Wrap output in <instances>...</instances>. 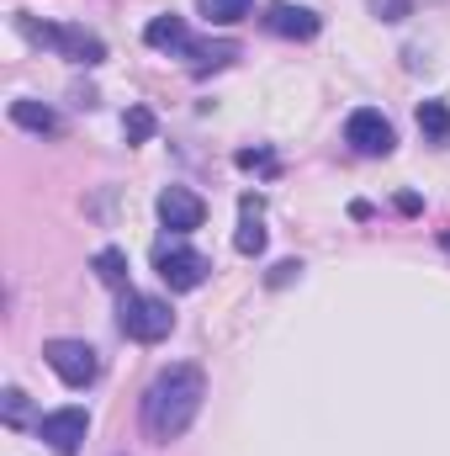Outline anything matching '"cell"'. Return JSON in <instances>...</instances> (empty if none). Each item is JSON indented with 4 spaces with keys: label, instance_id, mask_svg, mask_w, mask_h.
I'll use <instances>...</instances> for the list:
<instances>
[{
    "label": "cell",
    "instance_id": "6da1fadb",
    "mask_svg": "<svg viewBox=\"0 0 450 456\" xmlns=\"http://www.w3.org/2000/svg\"><path fill=\"white\" fill-rule=\"evenodd\" d=\"M202 398H207V377L197 366H165L143 387V430H149V441H159V446L181 441L197 425Z\"/></svg>",
    "mask_w": 450,
    "mask_h": 456
},
{
    "label": "cell",
    "instance_id": "7a4b0ae2",
    "mask_svg": "<svg viewBox=\"0 0 450 456\" xmlns=\"http://www.w3.org/2000/svg\"><path fill=\"white\" fill-rule=\"evenodd\" d=\"M117 324H122L127 340L159 345L170 330H175V314H170V303H159V297H149V292H122V303H117Z\"/></svg>",
    "mask_w": 450,
    "mask_h": 456
},
{
    "label": "cell",
    "instance_id": "3957f363",
    "mask_svg": "<svg viewBox=\"0 0 450 456\" xmlns=\"http://www.w3.org/2000/svg\"><path fill=\"white\" fill-rule=\"evenodd\" d=\"M154 271H159V281H165L170 292H197V287L207 281L213 260L197 255V249H186V244H159V249H154Z\"/></svg>",
    "mask_w": 450,
    "mask_h": 456
},
{
    "label": "cell",
    "instance_id": "277c9868",
    "mask_svg": "<svg viewBox=\"0 0 450 456\" xmlns=\"http://www.w3.org/2000/svg\"><path fill=\"white\" fill-rule=\"evenodd\" d=\"M21 32H27L32 43H48V48H59V53H64V59H75V64H101V59H107L101 37L80 32V27H37V21H21Z\"/></svg>",
    "mask_w": 450,
    "mask_h": 456
},
{
    "label": "cell",
    "instance_id": "5b68a950",
    "mask_svg": "<svg viewBox=\"0 0 450 456\" xmlns=\"http://www.w3.org/2000/svg\"><path fill=\"white\" fill-rule=\"evenodd\" d=\"M43 361H48L69 387H85V382H96V371H101L96 350H91L85 340H48L43 345Z\"/></svg>",
    "mask_w": 450,
    "mask_h": 456
},
{
    "label": "cell",
    "instance_id": "8992f818",
    "mask_svg": "<svg viewBox=\"0 0 450 456\" xmlns=\"http://www.w3.org/2000/svg\"><path fill=\"white\" fill-rule=\"evenodd\" d=\"M344 143L355 154H366V159H382V154H392V122L382 112H371V107H360L344 122Z\"/></svg>",
    "mask_w": 450,
    "mask_h": 456
},
{
    "label": "cell",
    "instance_id": "52a82bcc",
    "mask_svg": "<svg viewBox=\"0 0 450 456\" xmlns=\"http://www.w3.org/2000/svg\"><path fill=\"white\" fill-rule=\"evenodd\" d=\"M85 430H91L85 409H59V414H43V419H37V436H43V441H48L59 456H75V452H80Z\"/></svg>",
    "mask_w": 450,
    "mask_h": 456
},
{
    "label": "cell",
    "instance_id": "ba28073f",
    "mask_svg": "<svg viewBox=\"0 0 450 456\" xmlns=\"http://www.w3.org/2000/svg\"><path fill=\"white\" fill-rule=\"evenodd\" d=\"M202 218H207V208H202L197 191H186V186H165L159 191V224L170 233H191V228H202Z\"/></svg>",
    "mask_w": 450,
    "mask_h": 456
},
{
    "label": "cell",
    "instance_id": "9c48e42d",
    "mask_svg": "<svg viewBox=\"0 0 450 456\" xmlns=\"http://www.w3.org/2000/svg\"><path fill=\"white\" fill-rule=\"evenodd\" d=\"M276 37H297V43H308V37H318V16L308 11V5H286V0H276V5H265V16H260Z\"/></svg>",
    "mask_w": 450,
    "mask_h": 456
},
{
    "label": "cell",
    "instance_id": "30bf717a",
    "mask_svg": "<svg viewBox=\"0 0 450 456\" xmlns=\"http://www.w3.org/2000/svg\"><path fill=\"white\" fill-rule=\"evenodd\" d=\"M143 37H149V48H170V53H186V43H191L181 16H154Z\"/></svg>",
    "mask_w": 450,
    "mask_h": 456
},
{
    "label": "cell",
    "instance_id": "8fae6325",
    "mask_svg": "<svg viewBox=\"0 0 450 456\" xmlns=\"http://www.w3.org/2000/svg\"><path fill=\"white\" fill-rule=\"evenodd\" d=\"M186 59H191V69H223L238 59V48L233 43H186Z\"/></svg>",
    "mask_w": 450,
    "mask_h": 456
},
{
    "label": "cell",
    "instance_id": "7c38bea8",
    "mask_svg": "<svg viewBox=\"0 0 450 456\" xmlns=\"http://www.w3.org/2000/svg\"><path fill=\"white\" fill-rule=\"evenodd\" d=\"M419 127H424L430 143H450V107L446 102H424L419 107Z\"/></svg>",
    "mask_w": 450,
    "mask_h": 456
},
{
    "label": "cell",
    "instance_id": "4fadbf2b",
    "mask_svg": "<svg viewBox=\"0 0 450 456\" xmlns=\"http://www.w3.org/2000/svg\"><path fill=\"white\" fill-rule=\"evenodd\" d=\"M197 5H202V16L218 21V27H233V21H244V16L254 11V0H197Z\"/></svg>",
    "mask_w": 450,
    "mask_h": 456
},
{
    "label": "cell",
    "instance_id": "5bb4252c",
    "mask_svg": "<svg viewBox=\"0 0 450 456\" xmlns=\"http://www.w3.org/2000/svg\"><path fill=\"white\" fill-rule=\"evenodd\" d=\"M11 117H16L21 127H32V133H59V117L48 112V107H37V102H16Z\"/></svg>",
    "mask_w": 450,
    "mask_h": 456
},
{
    "label": "cell",
    "instance_id": "9a60e30c",
    "mask_svg": "<svg viewBox=\"0 0 450 456\" xmlns=\"http://www.w3.org/2000/svg\"><path fill=\"white\" fill-rule=\"evenodd\" d=\"M91 265H96V276H101L107 287H127V255H122V249H101Z\"/></svg>",
    "mask_w": 450,
    "mask_h": 456
},
{
    "label": "cell",
    "instance_id": "2e32d148",
    "mask_svg": "<svg viewBox=\"0 0 450 456\" xmlns=\"http://www.w3.org/2000/svg\"><path fill=\"white\" fill-rule=\"evenodd\" d=\"M233 244H238V255H260V249H265V228H260V218H254V208L244 213V224H238V239H233Z\"/></svg>",
    "mask_w": 450,
    "mask_h": 456
},
{
    "label": "cell",
    "instance_id": "e0dca14e",
    "mask_svg": "<svg viewBox=\"0 0 450 456\" xmlns=\"http://www.w3.org/2000/svg\"><path fill=\"white\" fill-rule=\"evenodd\" d=\"M122 127H127V143H143V138L154 133V117L143 112V107H133V112H127V122H122Z\"/></svg>",
    "mask_w": 450,
    "mask_h": 456
},
{
    "label": "cell",
    "instance_id": "ac0fdd59",
    "mask_svg": "<svg viewBox=\"0 0 450 456\" xmlns=\"http://www.w3.org/2000/svg\"><path fill=\"white\" fill-rule=\"evenodd\" d=\"M5 419H11V425H21V419H27V393H21V387H11V393H5Z\"/></svg>",
    "mask_w": 450,
    "mask_h": 456
}]
</instances>
